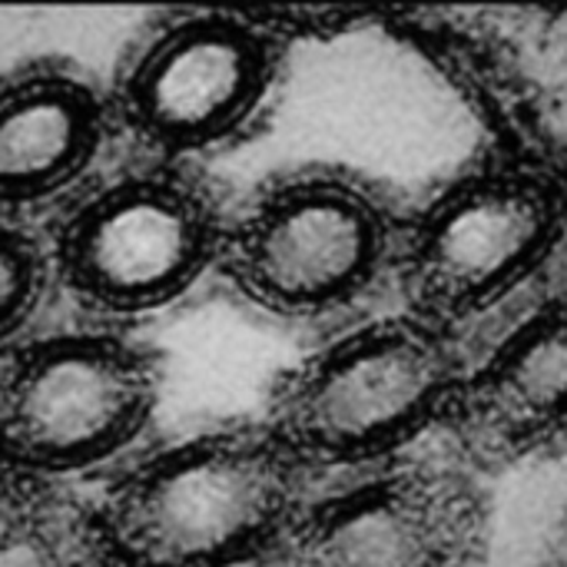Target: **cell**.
Segmentation results:
<instances>
[{
  "label": "cell",
  "mask_w": 567,
  "mask_h": 567,
  "mask_svg": "<svg viewBox=\"0 0 567 567\" xmlns=\"http://www.w3.org/2000/svg\"><path fill=\"white\" fill-rule=\"evenodd\" d=\"M302 472L266 425L176 439L103 488L93 535L116 567H256L306 502Z\"/></svg>",
  "instance_id": "cell-1"
},
{
  "label": "cell",
  "mask_w": 567,
  "mask_h": 567,
  "mask_svg": "<svg viewBox=\"0 0 567 567\" xmlns=\"http://www.w3.org/2000/svg\"><path fill=\"white\" fill-rule=\"evenodd\" d=\"M565 203L522 169H485L445 186L399 239L402 279L419 319L445 326L482 316L551 259Z\"/></svg>",
  "instance_id": "cell-7"
},
{
  "label": "cell",
  "mask_w": 567,
  "mask_h": 567,
  "mask_svg": "<svg viewBox=\"0 0 567 567\" xmlns=\"http://www.w3.org/2000/svg\"><path fill=\"white\" fill-rule=\"evenodd\" d=\"M163 369L116 329H66L0 359V468L73 475L113 462L153 422Z\"/></svg>",
  "instance_id": "cell-5"
},
{
  "label": "cell",
  "mask_w": 567,
  "mask_h": 567,
  "mask_svg": "<svg viewBox=\"0 0 567 567\" xmlns=\"http://www.w3.org/2000/svg\"><path fill=\"white\" fill-rule=\"evenodd\" d=\"M50 282L43 239L0 216V346L23 332Z\"/></svg>",
  "instance_id": "cell-11"
},
{
  "label": "cell",
  "mask_w": 567,
  "mask_h": 567,
  "mask_svg": "<svg viewBox=\"0 0 567 567\" xmlns=\"http://www.w3.org/2000/svg\"><path fill=\"white\" fill-rule=\"evenodd\" d=\"M223 223L209 186L179 163L90 176L50 223V279L100 319L150 316L216 269Z\"/></svg>",
  "instance_id": "cell-2"
},
{
  "label": "cell",
  "mask_w": 567,
  "mask_h": 567,
  "mask_svg": "<svg viewBox=\"0 0 567 567\" xmlns=\"http://www.w3.org/2000/svg\"><path fill=\"white\" fill-rule=\"evenodd\" d=\"M462 375L439 326L369 322L286 369L262 425L302 468H369L452 415Z\"/></svg>",
  "instance_id": "cell-3"
},
{
  "label": "cell",
  "mask_w": 567,
  "mask_h": 567,
  "mask_svg": "<svg viewBox=\"0 0 567 567\" xmlns=\"http://www.w3.org/2000/svg\"><path fill=\"white\" fill-rule=\"evenodd\" d=\"M482 495L442 468H385L302 502L256 567H472Z\"/></svg>",
  "instance_id": "cell-8"
},
{
  "label": "cell",
  "mask_w": 567,
  "mask_h": 567,
  "mask_svg": "<svg viewBox=\"0 0 567 567\" xmlns=\"http://www.w3.org/2000/svg\"><path fill=\"white\" fill-rule=\"evenodd\" d=\"M113 130L110 96L66 60L0 73V209L63 203L90 176Z\"/></svg>",
  "instance_id": "cell-9"
},
{
  "label": "cell",
  "mask_w": 567,
  "mask_h": 567,
  "mask_svg": "<svg viewBox=\"0 0 567 567\" xmlns=\"http://www.w3.org/2000/svg\"><path fill=\"white\" fill-rule=\"evenodd\" d=\"M452 419L488 455L532 452L567 432V296L518 322L462 375Z\"/></svg>",
  "instance_id": "cell-10"
},
{
  "label": "cell",
  "mask_w": 567,
  "mask_h": 567,
  "mask_svg": "<svg viewBox=\"0 0 567 567\" xmlns=\"http://www.w3.org/2000/svg\"><path fill=\"white\" fill-rule=\"evenodd\" d=\"M389 206L342 169H299L226 213L216 269L249 306L316 319L352 306L399 259Z\"/></svg>",
  "instance_id": "cell-4"
},
{
  "label": "cell",
  "mask_w": 567,
  "mask_h": 567,
  "mask_svg": "<svg viewBox=\"0 0 567 567\" xmlns=\"http://www.w3.org/2000/svg\"><path fill=\"white\" fill-rule=\"evenodd\" d=\"M279 70L262 20L233 10H189L156 23L113 83V126L163 163L233 140L266 103Z\"/></svg>",
  "instance_id": "cell-6"
}]
</instances>
